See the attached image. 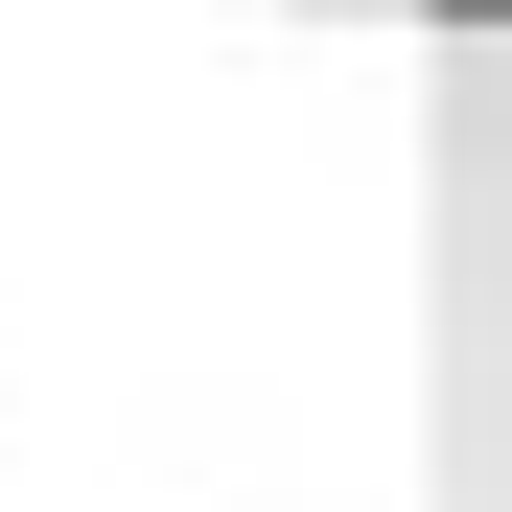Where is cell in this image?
I'll return each instance as SVG.
<instances>
[{
  "mask_svg": "<svg viewBox=\"0 0 512 512\" xmlns=\"http://www.w3.org/2000/svg\"><path fill=\"white\" fill-rule=\"evenodd\" d=\"M443 24H512V0H443Z\"/></svg>",
  "mask_w": 512,
  "mask_h": 512,
  "instance_id": "1",
  "label": "cell"
}]
</instances>
